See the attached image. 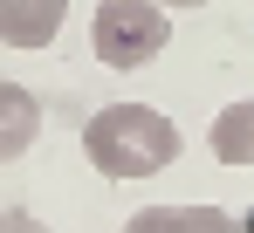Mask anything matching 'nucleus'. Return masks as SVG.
Masks as SVG:
<instances>
[{"label":"nucleus","mask_w":254,"mask_h":233,"mask_svg":"<svg viewBox=\"0 0 254 233\" xmlns=\"http://www.w3.org/2000/svg\"><path fill=\"white\" fill-rule=\"evenodd\" d=\"M83 158L103 172V178H151L179 158V123L151 103H103V110L83 123Z\"/></svg>","instance_id":"f257e3e1"},{"label":"nucleus","mask_w":254,"mask_h":233,"mask_svg":"<svg viewBox=\"0 0 254 233\" xmlns=\"http://www.w3.org/2000/svg\"><path fill=\"white\" fill-rule=\"evenodd\" d=\"M172 41V21L158 0H96V21H89V55L103 62V69H151L158 55H165Z\"/></svg>","instance_id":"f03ea898"},{"label":"nucleus","mask_w":254,"mask_h":233,"mask_svg":"<svg viewBox=\"0 0 254 233\" xmlns=\"http://www.w3.org/2000/svg\"><path fill=\"white\" fill-rule=\"evenodd\" d=\"M35 137H42V96H35L28 82H7V76H0V165L28 158Z\"/></svg>","instance_id":"7ed1b4c3"},{"label":"nucleus","mask_w":254,"mask_h":233,"mask_svg":"<svg viewBox=\"0 0 254 233\" xmlns=\"http://www.w3.org/2000/svg\"><path fill=\"white\" fill-rule=\"evenodd\" d=\"M69 21V0H0V41L7 48H48Z\"/></svg>","instance_id":"20e7f679"},{"label":"nucleus","mask_w":254,"mask_h":233,"mask_svg":"<svg viewBox=\"0 0 254 233\" xmlns=\"http://www.w3.org/2000/svg\"><path fill=\"white\" fill-rule=\"evenodd\" d=\"M206 144L220 165H241V172H254V96H241V103H227V110L213 116Z\"/></svg>","instance_id":"39448f33"},{"label":"nucleus","mask_w":254,"mask_h":233,"mask_svg":"<svg viewBox=\"0 0 254 233\" xmlns=\"http://www.w3.org/2000/svg\"><path fill=\"white\" fill-rule=\"evenodd\" d=\"M124 233H186V213L179 206H144V213H130Z\"/></svg>","instance_id":"423d86ee"},{"label":"nucleus","mask_w":254,"mask_h":233,"mask_svg":"<svg viewBox=\"0 0 254 233\" xmlns=\"http://www.w3.org/2000/svg\"><path fill=\"white\" fill-rule=\"evenodd\" d=\"M179 213H186V233H241L227 206H179Z\"/></svg>","instance_id":"0eeeda50"},{"label":"nucleus","mask_w":254,"mask_h":233,"mask_svg":"<svg viewBox=\"0 0 254 233\" xmlns=\"http://www.w3.org/2000/svg\"><path fill=\"white\" fill-rule=\"evenodd\" d=\"M0 233H48V227L35 220V213H21V206H7V213H0Z\"/></svg>","instance_id":"6e6552de"},{"label":"nucleus","mask_w":254,"mask_h":233,"mask_svg":"<svg viewBox=\"0 0 254 233\" xmlns=\"http://www.w3.org/2000/svg\"><path fill=\"white\" fill-rule=\"evenodd\" d=\"M158 7H165V14H172V7H179V14H186V7H206V0H158Z\"/></svg>","instance_id":"1a4fd4ad"}]
</instances>
